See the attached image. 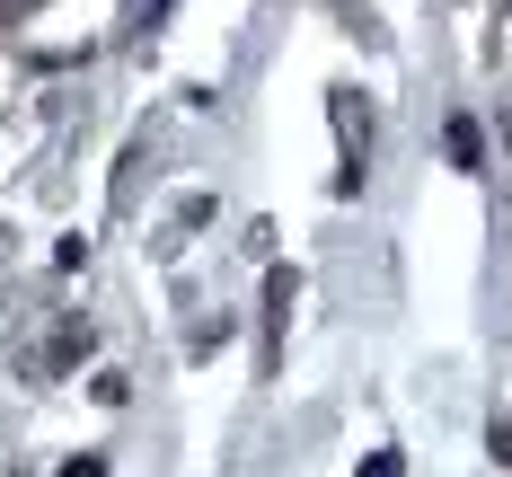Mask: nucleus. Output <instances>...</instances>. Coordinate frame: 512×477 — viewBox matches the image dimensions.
I'll return each instance as SVG.
<instances>
[{"label":"nucleus","mask_w":512,"mask_h":477,"mask_svg":"<svg viewBox=\"0 0 512 477\" xmlns=\"http://www.w3.org/2000/svg\"><path fill=\"white\" fill-rule=\"evenodd\" d=\"M451 159H460V168H477V124H468V115L451 124Z\"/></svg>","instance_id":"1"},{"label":"nucleus","mask_w":512,"mask_h":477,"mask_svg":"<svg viewBox=\"0 0 512 477\" xmlns=\"http://www.w3.org/2000/svg\"><path fill=\"white\" fill-rule=\"evenodd\" d=\"M362 477H407V460H398V451H371V460H362Z\"/></svg>","instance_id":"2"},{"label":"nucleus","mask_w":512,"mask_h":477,"mask_svg":"<svg viewBox=\"0 0 512 477\" xmlns=\"http://www.w3.org/2000/svg\"><path fill=\"white\" fill-rule=\"evenodd\" d=\"M62 477H106V469H98V460H71V469H62Z\"/></svg>","instance_id":"3"},{"label":"nucleus","mask_w":512,"mask_h":477,"mask_svg":"<svg viewBox=\"0 0 512 477\" xmlns=\"http://www.w3.org/2000/svg\"><path fill=\"white\" fill-rule=\"evenodd\" d=\"M495 460H512V416H504V433H495Z\"/></svg>","instance_id":"4"}]
</instances>
